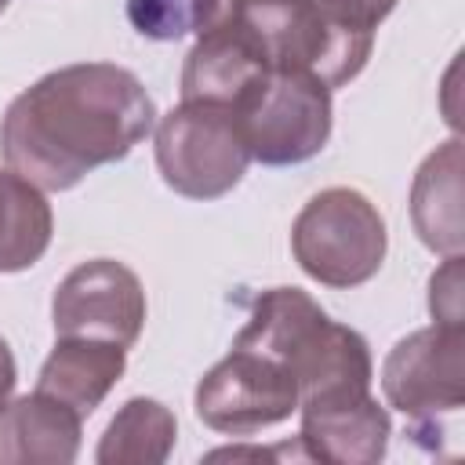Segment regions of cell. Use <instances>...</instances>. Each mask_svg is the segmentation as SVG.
Wrapping results in <instances>:
<instances>
[{
	"label": "cell",
	"instance_id": "cell-15",
	"mask_svg": "<svg viewBox=\"0 0 465 465\" xmlns=\"http://www.w3.org/2000/svg\"><path fill=\"white\" fill-rule=\"evenodd\" d=\"M54 236V214L40 185L0 167V272L36 265Z\"/></svg>",
	"mask_w": 465,
	"mask_h": 465
},
{
	"label": "cell",
	"instance_id": "cell-12",
	"mask_svg": "<svg viewBox=\"0 0 465 465\" xmlns=\"http://www.w3.org/2000/svg\"><path fill=\"white\" fill-rule=\"evenodd\" d=\"M84 418L62 400L33 389L0 411V461L69 465L80 454Z\"/></svg>",
	"mask_w": 465,
	"mask_h": 465
},
{
	"label": "cell",
	"instance_id": "cell-7",
	"mask_svg": "<svg viewBox=\"0 0 465 465\" xmlns=\"http://www.w3.org/2000/svg\"><path fill=\"white\" fill-rule=\"evenodd\" d=\"M298 381L294 374L254 349L232 345L200 381H196V418L225 436H251L258 429L280 425L298 411Z\"/></svg>",
	"mask_w": 465,
	"mask_h": 465
},
{
	"label": "cell",
	"instance_id": "cell-3",
	"mask_svg": "<svg viewBox=\"0 0 465 465\" xmlns=\"http://www.w3.org/2000/svg\"><path fill=\"white\" fill-rule=\"evenodd\" d=\"M236 18L269 69L316 76L331 91L356 80L374 47V33L356 29L320 0H254Z\"/></svg>",
	"mask_w": 465,
	"mask_h": 465
},
{
	"label": "cell",
	"instance_id": "cell-10",
	"mask_svg": "<svg viewBox=\"0 0 465 465\" xmlns=\"http://www.w3.org/2000/svg\"><path fill=\"white\" fill-rule=\"evenodd\" d=\"M298 447L309 461L374 465L389 450V411L371 396V385H334L309 392L298 403Z\"/></svg>",
	"mask_w": 465,
	"mask_h": 465
},
{
	"label": "cell",
	"instance_id": "cell-21",
	"mask_svg": "<svg viewBox=\"0 0 465 465\" xmlns=\"http://www.w3.org/2000/svg\"><path fill=\"white\" fill-rule=\"evenodd\" d=\"M280 454H291V458H302V461H309L305 458V450L294 443H287V447H222V450H211L207 454V461H240V458H254V461H272V458H280Z\"/></svg>",
	"mask_w": 465,
	"mask_h": 465
},
{
	"label": "cell",
	"instance_id": "cell-23",
	"mask_svg": "<svg viewBox=\"0 0 465 465\" xmlns=\"http://www.w3.org/2000/svg\"><path fill=\"white\" fill-rule=\"evenodd\" d=\"M7 4H11V0H0V15H4V7H7Z\"/></svg>",
	"mask_w": 465,
	"mask_h": 465
},
{
	"label": "cell",
	"instance_id": "cell-19",
	"mask_svg": "<svg viewBox=\"0 0 465 465\" xmlns=\"http://www.w3.org/2000/svg\"><path fill=\"white\" fill-rule=\"evenodd\" d=\"M320 4L327 11H334L338 18L352 22L356 29H367V33H374L396 7V0H320Z\"/></svg>",
	"mask_w": 465,
	"mask_h": 465
},
{
	"label": "cell",
	"instance_id": "cell-4",
	"mask_svg": "<svg viewBox=\"0 0 465 465\" xmlns=\"http://www.w3.org/2000/svg\"><path fill=\"white\" fill-rule=\"evenodd\" d=\"M389 251L385 218L349 185L320 189L291 225V254L305 276L323 287L349 291L378 276Z\"/></svg>",
	"mask_w": 465,
	"mask_h": 465
},
{
	"label": "cell",
	"instance_id": "cell-17",
	"mask_svg": "<svg viewBox=\"0 0 465 465\" xmlns=\"http://www.w3.org/2000/svg\"><path fill=\"white\" fill-rule=\"evenodd\" d=\"M127 22L134 33L167 44L196 33V7L193 0H127Z\"/></svg>",
	"mask_w": 465,
	"mask_h": 465
},
{
	"label": "cell",
	"instance_id": "cell-14",
	"mask_svg": "<svg viewBox=\"0 0 465 465\" xmlns=\"http://www.w3.org/2000/svg\"><path fill=\"white\" fill-rule=\"evenodd\" d=\"M411 222L418 240L436 254H461V138L429 153L411 185Z\"/></svg>",
	"mask_w": 465,
	"mask_h": 465
},
{
	"label": "cell",
	"instance_id": "cell-11",
	"mask_svg": "<svg viewBox=\"0 0 465 465\" xmlns=\"http://www.w3.org/2000/svg\"><path fill=\"white\" fill-rule=\"evenodd\" d=\"M265 76L269 65L258 44L240 18H229L200 33L189 47L182 62V102H214L240 113Z\"/></svg>",
	"mask_w": 465,
	"mask_h": 465
},
{
	"label": "cell",
	"instance_id": "cell-13",
	"mask_svg": "<svg viewBox=\"0 0 465 465\" xmlns=\"http://www.w3.org/2000/svg\"><path fill=\"white\" fill-rule=\"evenodd\" d=\"M127 349L98 338H58L47 352L36 389L73 407L80 418H91L94 407L124 378Z\"/></svg>",
	"mask_w": 465,
	"mask_h": 465
},
{
	"label": "cell",
	"instance_id": "cell-6",
	"mask_svg": "<svg viewBox=\"0 0 465 465\" xmlns=\"http://www.w3.org/2000/svg\"><path fill=\"white\" fill-rule=\"evenodd\" d=\"M251 160L265 167H294L312 160L334 127L331 87L305 73L269 69L262 87L240 109Z\"/></svg>",
	"mask_w": 465,
	"mask_h": 465
},
{
	"label": "cell",
	"instance_id": "cell-20",
	"mask_svg": "<svg viewBox=\"0 0 465 465\" xmlns=\"http://www.w3.org/2000/svg\"><path fill=\"white\" fill-rule=\"evenodd\" d=\"M247 4H254V0H193V7H196V36L214 29V25H222V22H229V18H236Z\"/></svg>",
	"mask_w": 465,
	"mask_h": 465
},
{
	"label": "cell",
	"instance_id": "cell-1",
	"mask_svg": "<svg viewBox=\"0 0 465 465\" xmlns=\"http://www.w3.org/2000/svg\"><path fill=\"white\" fill-rule=\"evenodd\" d=\"M153 124L156 102L131 69L76 62L11 98L0 120V153L44 193H65L94 167L124 160Z\"/></svg>",
	"mask_w": 465,
	"mask_h": 465
},
{
	"label": "cell",
	"instance_id": "cell-18",
	"mask_svg": "<svg viewBox=\"0 0 465 465\" xmlns=\"http://www.w3.org/2000/svg\"><path fill=\"white\" fill-rule=\"evenodd\" d=\"M429 312L440 327H465L461 323V254H447L443 265L429 280Z\"/></svg>",
	"mask_w": 465,
	"mask_h": 465
},
{
	"label": "cell",
	"instance_id": "cell-5",
	"mask_svg": "<svg viewBox=\"0 0 465 465\" xmlns=\"http://www.w3.org/2000/svg\"><path fill=\"white\" fill-rule=\"evenodd\" d=\"M153 153L163 185L185 200H218L251 167L240 113L214 102H182L160 116Z\"/></svg>",
	"mask_w": 465,
	"mask_h": 465
},
{
	"label": "cell",
	"instance_id": "cell-22",
	"mask_svg": "<svg viewBox=\"0 0 465 465\" xmlns=\"http://www.w3.org/2000/svg\"><path fill=\"white\" fill-rule=\"evenodd\" d=\"M15 381H18L15 352H11V345L0 338V411L7 407V400H11V392H15Z\"/></svg>",
	"mask_w": 465,
	"mask_h": 465
},
{
	"label": "cell",
	"instance_id": "cell-2",
	"mask_svg": "<svg viewBox=\"0 0 465 465\" xmlns=\"http://www.w3.org/2000/svg\"><path fill=\"white\" fill-rule=\"evenodd\" d=\"M232 345L280 360L294 374L302 396L323 392L334 385H371L374 381L367 338L360 331L331 320L298 287L262 291L251 305L247 323L236 331Z\"/></svg>",
	"mask_w": 465,
	"mask_h": 465
},
{
	"label": "cell",
	"instance_id": "cell-8",
	"mask_svg": "<svg viewBox=\"0 0 465 465\" xmlns=\"http://www.w3.org/2000/svg\"><path fill=\"white\" fill-rule=\"evenodd\" d=\"M145 287L116 258H91L65 272L51 298L58 338H98L131 349L145 327Z\"/></svg>",
	"mask_w": 465,
	"mask_h": 465
},
{
	"label": "cell",
	"instance_id": "cell-9",
	"mask_svg": "<svg viewBox=\"0 0 465 465\" xmlns=\"http://www.w3.org/2000/svg\"><path fill=\"white\" fill-rule=\"evenodd\" d=\"M385 403L414 421L465 403V327H421L400 338L381 363Z\"/></svg>",
	"mask_w": 465,
	"mask_h": 465
},
{
	"label": "cell",
	"instance_id": "cell-16",
	"mask_svg": "<svg viewBox=\"0 0 465 465\" xmlns=\"http://www.w3.org/2000/svg\"><path fill=\"white\" fill-rule=\"evenodd\" d=\"M178 421L171 407L153 396H131L105 425L94 461L98 465H163L174 450Z\"/></svg>",
	"mask_w": 465,
	"mask_h": 465
}]
</instances>
